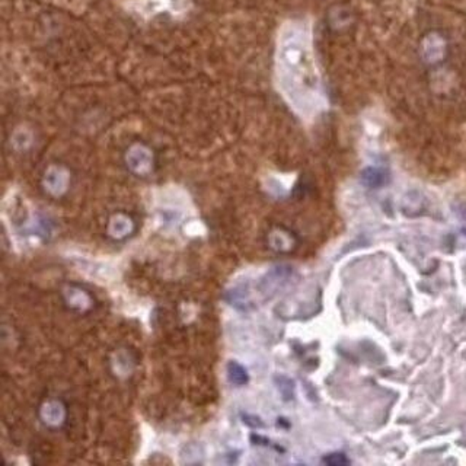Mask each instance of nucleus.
I'll use <instances>...</instances> for the list:
<instances>
[{
  "label": "nucleus",
  "mask_w": 466,
  "mask_h": 466,
  "mask_svg": "<svg viewBox=\"0 0 466 466\" xmlns=\"http://www.w3.org/2000/svg\"><path fill=\"white\" fill-rule=\"evenodd\" d=\"M276 67L286 100L302 112L321 105V81L309 29L299 22L286 24L279 35Z\"/></svg>",
  "instance_id": "nucleus-1"
},
{
  "label": "nucleus",
  "mask_w": 466,
  "mask_h": 466,
  "mask_svg": "<svg viewBox=\"0 0 466 466\" xmlns=\"http://www.w3.org/2000/svg\"><path fill=\"white\" fill-rule=\"evenodd\" d=\"M131 9L142 16L157 15L159 12H171L178 15L187 9V5L185 0H139Z\"/></svg>",
  "instance_id": "nucleus-2"
},
{
  "label": "nucleus",
  "mask_w": 466,
  "mask_h": 466,
  "mask_svg": "<svg viewBox=\"0 0 466 466\" xmlns=\"http://www.w3.org/2000/svg\"><path fill=\"white\" fill-rule=\"evenodd\" d=\"M229 378L233 383H237V385H244L248 380L246 372L244 371V367H241L237 363L229 364Z\"/></svg>",
  "instance_id": "nucleus-3"
},
{
  "label": "nucleus",
  "mask_w": 466,
  "mask_h": 466,
  "mask_svg": "<svg viewBox=\"0 0 466 466\" xmlns=\"http://www.w3.org/2000/svg\"><path fill=\"white\" fill-rule=\"evenodd\" d=\"M364 180L368 185H379L382 182V175L375 169H368L364 175Z\"/></svg>",
  "instance_id": "nucleus-4"
},
{
  "label": "nucleus",
  "mask_w": 466,
  "mask_h": 466,
  "mask_svg": "<svg viewBox=\"0 0 466 466\" xmlns=\"http://www.w3.org/2000/svg\"><path fill=\"white\" fill-rule=\"evenodd\" d=\"M325 462L329 463V465H345V463H348L347 458L342 456L341 453H335V455H331L329 458H325Z\"/></svg>",
  "instance_id": "nucleus-5"
}]
</instances>
